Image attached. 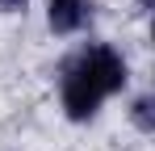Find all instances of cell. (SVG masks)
Here are the masks:
<instances>
[{
    "instance_id": "7a4b0ae2",
    "label": "cell",
    "mask_w": 155,
    "mask_h": 151,
    "mask_svg": "<svg viewBox=\"0 0 155 151\" xmlns=\"http://www.w3.org/2000/svg\"><path fill=\"white\" fill-rule=\"evenodd\" d=\"M46 21L54 34H80L92 21V0H46Z\"/></svg>"
},
{
    "instance_id": "5b68a950",
    "label": "cell",
    "mask_w": 155,
    "mask_h": 151,
    "mask_svg": "<svg viewBox=\"0 0 155 151\" xmlns=\"http://www.w3.org/2000/svg\"><path fill=\"white\" fill-rule=\"evenodd\" d=\"M138 8H151V0H138Z\"/></svg>"
},
{
    "instance_id": "277c9868",
    "label": "cell",
    "mask_w": 155,
    "mask_h": 151,
    "mask_svg": "<svg viewBox=\"0 0 155 151\" xmlns=\"http://www.w3.org/2000/svg\"><path fill=\"white\" fill-rule=\"evenodd\" d=\"M25 0H0V13H21Z\"/></svg>"
},
{
    "instance_id": "6da1fadb",
    "label": "cell",
    "mask_w": 155,
    "mask_h": 151,
    "mask_svg": "<svg viewBox=\"0 0 155 151\" xmlns=\"http://www.w3.org/2000/svg\"><path fill=\"white\" fill-rule=\"evenodd\" d=\"M126 80H130V67L122 59V50H113L109 42L84 46L80 55H71L63 63V76H59L63 113L71 122H92L105 101L126 88Z\"/></svg>"
},
{
    "instance_id": "3957f363",
    "label": "cell",
    "mask_w": 155,
    "mask_h": 151,
    "mask_svg": "<svg viewBox=\"0 0 155 151\" xmlns=\"http://www.w3.org/2000/svg\"><path fill=\"white\" fill-rule=\"evenodd\" d=\"M130 122L138 126L143 134H151V130H155V109H151V97H138L134 105H130Z\"/></svg>"
}]
</instances>
